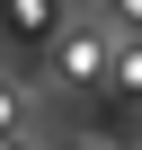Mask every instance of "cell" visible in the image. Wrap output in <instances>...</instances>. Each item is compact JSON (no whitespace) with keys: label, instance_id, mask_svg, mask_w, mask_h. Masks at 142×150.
Here are the masks:
<instances>
[{"label":"cell","instance_id":"6da1fadb","mask_svg":"<svg viewBox=\"0 0 142 150\" xmlns=\"http://www.w3.org/2000/svg\"><path fill=\"white\" fill-rule=\"evenodd\" d=\"M107 53H115L107 27H53V71L62 80H107Z\"/></svg>","mask_w":142,"mask_h":150},{"label":"cell","instance_id":"7a4b0ae2","mask_svg":"<svg viewBox=\"0 0 142 150\" xmlns=\"http://www.w3.org/2000/svg\"><path fill=\"white\" fill-rule=\"evenodd\" d=\"M107 88L115 97H142V44H115L107 53Z\"/></svg>","mask_w":142,"mask_h":150},{"label":"cell","instance_id":"3957f363","mask_svg":"<svg viewBox=\"0 0 142 150\" xmlns=\"http://www.w3.org/2000/svg\"><path fill=\"white\" fill-rule=\"evenodd\" d=\"M0 141H18V88L0 80Z\"/></svg>","mask_w":142,"mask_h":150},{"label":"cell","instance_id":"277c9868","mask_svg":"<svg viewBox=\"0 0 142 150\" xmlns=\"http://www.w3.org/2000/svg\"><path fill=\"white\" fill-rule=\"evenodd\" d=\"M124 27H142V9H124Z\"/></svg>","mask_w":142,"mask_h":150}]
</instances>
